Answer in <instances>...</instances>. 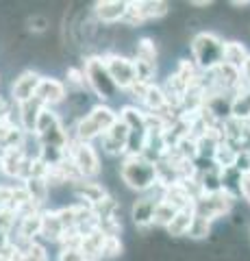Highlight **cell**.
Segmentation results:
<instances>
[{"mask_svg":"<svg viewBox=\"0 0 250 261\" xmlns=\"http://www.w3.org/2000/svg\"><path fill=\"white\" fill-rule=\"evenodd\" d=\"M191 61L196 63V68L209 74L217 65L224 63V39L213 31H200L191 37Z\"/></svg>","mask_w":250,"mask_h":261,"instance_id":"cell-1","label":"cell"},{"mask_svg":"<svg viewBox=\"0 0 250 261\" xmlns=\"http://www.w3.org/2000/svg\"><path fill=\"white\" fill-rule=\"evenodd\" d=\"M120 178L122 183L137 194H146L155 190L159 185L157 181V166L142 154H133V157H124L122 166H120Z\"/></svg>","mask_w":250,"mask_h":261,"instance_id":"cell-2","label":"cell"},{"mask_svg":"<svg viewBox=\"0 0 250 261\" xmlns=\"http://www.w3.org/2000/svg\"><path fill=\"white\" fill-rule=\"evenodd\" d=\"M83 72H85V79H87V85L90 89L100 98V100H111L116 98V94L120 92L118 85L114 83L111 79L107 65H104V59L102 55H90L85 59V65H83Z\"/></svg>","mask_w":250,"mask_h":261,"instance_id":"cell-3","label":"cell"},{"mask_svg":"<svg viewBox=\"0 0 250 261\" xmlns=\"http://www.w3.org/2000/svg\"><path fill=\"white\" fill-rule=\"evenodd\" d=\"M170 13V5L163 3V0H131L128 3V11H126V18L124 24L128 29L133 27H142L144 22L148 20H159L163 15Z\"/></svg>","mask_w":250,"mask_h":261,"instance_id":"cell-4","label":"cell"},{"mask_svg":"<svg viewBox=\"0 0 250 261\" xmlns=\"http://www.w3.org/2000/svg\"><path fill=\"white\" fill-rule=\"evenodd\" d=\"M68 154L72 163L76 166V170L80 172V176H83V181H90V178L98 176L100 174V157L98 152H96V148L92 144L87 142H72L70 148H68Z\"/></svg>","mask_w":250,"mask_h":261,"instance_id":"cell-5","label":"cell"},{"mask_svg":"<svg viewBox=\"0 0 250 261\" xmlns=\"http://www.w3.org/2000/svg\"><path fill=\"white\" fill-rule=\"evenodd\" d=\"M104 65H107L111 79L118 85V89L128 92L135 83H137V72H135V61L128 57L120 55V53H104L102 55Z\"/></svg>","mask_w":250,"mask_h":261,"instance_id":"cell-6","label":"cell"},{"mask_svg":"<svg viewBox=\"0 0 250 261\" xmlns=\"http://www.w3.org/2000/svg\"><path fill=\"white\" fill-rule=\"evenodd\" d=\"M235 196H231L229 192H217V194H203L196 198V214L211 218L213 222L217 218H224L231 214L233 205H235Z\"/></svg>","mask_w":250,"mask_h":261,"instance_id":"cell-7","label":"cell"},{"mask_svg":"<svg viewBox=\"0 0 250 261\" xmlns=\"http://www.w3.org/2000/svg\"><path fill=\"white\" fill-rule=\"evenodd\" d=\"M161 194H163V187L157 185L155 190L142 194L140 198L133 202L131 218H133V222H135L137 228H148L152 222H155V211H157V205L161 200Z\"/></svg>","mask_w":250,"mask_h":261,"instance_id":"cell-8","label":"cell"},{"mask_svg":"<svg viewBox=\"0 0 250 261\" xmlns=\"http://www.w3.org/2000/svg\"><path fill=\"white\" fill-rule=\"evenodd\" d=\"M39 81H42V74H39V72L24 70L22 74L11 83V100H13V105H22V102L33 100L37 87H39Z\"/></svg>","mask_w":250,"mask_h":261,"instance_id":"cell-9","label":"cell"},{"mask_svg":"<svg viewBox=\"0 0 250 261\" xmlns=\"http://www.w3.org/2000/svg\"><path fill=\"white\" fill-rule=\"evenodd\" d=\"M35 98L44 107H54V105H61L68 98V87L63 81L54 79V76H42L39 87L35 92Z\"/></svg>","mask_w":250,"mask_h":261,"instance_id":"cell-10","label":"cell"},{"mask_svg":"<svg viewBox=\"0 0 250 261\" xmlns=\"http://www.w3.org/2000/svg\"><path fill=\"white\" fill-rule=\"evenodd\" d=\"M126 11H128V0H100V3H94V9H92L94 18L100 24H104V27L124 20Z\"/></svg>","mask_w":250,"mask_h":261,"instance_id":"cell-11","label":"cell"},{"mask_svg":"<svg viewBox=\"0 0 250 261\" xmlns=\"http://www.w3.org/2000/svg\"><path fill=\"white\" fill-rule=\"evenodd\" d=\"M74 194H76V198L80 202H85V205H90V207L100 205L104 198H109L107 187H104L102 183H98V181H80V183H76L74 185Z\"/></svg>","mask_w":250,"mask_h":261,"instance_id":"cell-12","label":"cell"},{"mask_svg":"<svg viewBox=\"0 0 250 261\" xmlns=\"http://www.w3.org/2000/svg\"><path fill=\"white\" fill-rule=\"evenodd\" d=\"M26 161V152L20 146V148H7L0 150V172L11 176V178H20L22 166Z\"/></svg>","mask_w":250,"mask_h":261,"instance_id":"cell-13","label":"cell"},{"mask_svg":"<svg viewBox=\"0 0 250 261\" xmlns=\"http://www.w3.org/2000/svg\"><path fill=\"white\" fill-rule=\"evenodd\" d=\"M42 109H44V105L39 102L37 98L18 105V124L22 126L24 133H35L37 118H39V113H42Z\"/></svg>","mask_w":250,"mask_h":261,"instance_id":"cell-14","label":"cell"},{"mask_svg":"<svg viewBox=\"0 0 250 261\" xmlns=\"http://www.w3.org/2000/svg\"><path fill=\"white\" fill-rule=\"evenodd\" d=\"M120 120L128 126L131 133H148L146 111L140 109L137 105H124V107L120 109Z\"/></svg>","mask_w":250,"mask_h":261,"instance_id":"cell-15","label":"cell"},{"mask_svg":"<svg viewBox=\"0 0 250 261\" xmlns=\"http://www.w3.org/2000/svg\"><path fill=\"white\" fill-rule=\"evenodd\" d=\"M63 233H66V226L59 220L57 211H42V238L46 242H61Z\"/></svg>","mask_w":250,"mask_h":261,"instance_id":"cell-16","label":"cell"},{"mask_svg":"<svg viewBox=\"0 0 250 261\" xmlns=\"http://www.w3.org/2000/svg\"><path fill=\"white\" fill-rule=\"evenodd\" d=\"M231 118L241 122V124H250V87H241L239 92L233 96Z\"/></svg>","mask_w":250,"mask_h":261,"instance_id":"cell-17","label":"cell"},{"mask_svg":"<svg viewBox=\"0 0 250 261\" xmlns=\"http://www.w3.org/2000/svg\"><path fill=\"white\" fill-rule=\"evenodd\" d=\"M248 57H250V50L246 48L244 42H237V39H229V42H224V63H229V65H233V68L241 70Z\"/></svg>","mask_w":250,"mask_h":261,"instance_id":"cell-18","label":"cell"},{"mask_svg":"<svg viewBox=\"0 0 250 261\" xmlns=\"http://www.w3.org/2000/svg\"><path fill=\"white\" fill-rule=\"evenodd\" d=\"M193 218H196V205H191L187 209H181L176 218L172 220V224L165 228L172 238H183V235H189V228L193 224Z\"/></svg>","mask_w":250,"mask_h":261,"instance_id":"cell-19","label":"cell"},{"mask_svg":"<svg viewBox=\"0 0 250 261\" xmlns=\"http://www.w3.org/2000/svg\"><path fill=\"white\" fill-rule=\"evenodd\" d=\"M96 124H98L102 128V133H107V130L116 124V122L120 120V113H116L114 109L109 107L107 102H100V105H94V107L90 109V113H87Z\"/></svg>","mask_w":250,"mask_h":261,"instance_id":"cell-20","label":"cell"},{"mask_svg":"<svg viewBox=\"0 0 250 261\" xmlns=\"http://www.w3.org/2000/svg\"><path fill=\"white\" fill-rule=\"evenodd\" d=\"M22 185L26 187V192H29V196H31V200H33V205H35L37 209L48 200V194H50V185H48L46 178H42V176H33V178H29V181H24Z\"/></svg>","mask_w":250,"mask_h":261,"instance_id":"cell-21","label":"cell"},{"mask_svg":"<svg viewBox=\"0 0 250 261\" xmlns=\"http://www.w3.org/2000/svg\"><path fill=\"white\" fill-rule=\"evenodd\" d=\"M157 44L152 37H142L140 42L135 44V59L137 61H144V63H150V65H157Z\"/></svg>","mask_w":250,"mask_h":261,"instance_id":"cell-22","label":"cell"},{"mask_svg":"<svg viewBox=\"0 0 250 261\" xmlns=\"http://www.w3.org/2000/svg\"><path fill=\"white\" fill-rule=\"evenodd\" d=\"M237 150L233 148V146L229 142H222L220 146H217V150H215V157H213V163L220 170H231V168H235V161H237Z\"/></svg>","mask_w":250,"mask_h":261,"instance_id":"cell-23","label":"cell"},{"mask_svg":"<svg viewBox=\"0 0 250 261\" xmlns=\"http://www.w3.org/2000/svg\"><path fill=\"white\" fill-rule=\"evenodd\" d=\"M61 124V118L54 113L50 107H44L42 113H39V118H37V126H35V135L37 137H42L44 133H48L52 126H57Z\"/></svg>","mask_w":250,"mask_h":261,"instance_id":"cell-24","label":"cell"},{"mask_svg":"<svg viewBox=\"0 0 250 261\" xmlns=\"http://www.w3.org/2000/svg\"><path fill=\"white\" fill-rule=\"evenodd\" d=\"M176 214H179V209L172 207L170 202H165V200H159V205H157V211H155V226H163L168 228L172 224V220L176 218Z\"/></svg>","mask_w":250,"mask_h":261,"instance_id":"cell-25","label":"cell"},{"mask_svg":"<svg viewBox=\"0 0 250 261\" xmlns=\"http://www.w3.org/2000/svg\"><path fill=\"white\" fill-rule=\"evenodd\" d=\"M66 87H68V92H74V94H80L85 89L87 85V79H85V72L80 70V68H68L66 70Z\"/></svg>","mask_w":250,"mask_h":261,"instance_id":"cell-26","label":"cell"},{"mask_svg":"<svg viewBox=\"0 0 250 261\" xmlns=\"http://www.w3.org/2000/svg\"><path fill=\"white\" fill-rule=\"evenodd\" d=\"M211 224H213L211 218L196 214V218H193V224L189 228V238L191 240H205L207 235L211 233Z\"/></svg>","mask_w":250,"mask_h":261,"instance_id":"cell-27","label":"cell"},{"mask_svg":"<svg viewBox=\"0 0 250 261\" xmlns=\"http://www.w3.org/2000/svg\"><path fill=\"white\" fill-rule=\"evenodd\" d=\"M122 240H120V235H107V240L102 244V250H100V259H116L122 255Z\"/></svg>","mask_w":250,"mask_h":261,"instance_id":"cell-28","label":"cell"},{"mask_svg":"<svg viewBox=\"0 0 250 261\" xmlns=\"http://www.w3.org/2000/svg\"><path fill=\"white\" fill-rule=\"evenodd\" d=\"M26 24H29V29L33 33H46L48 29H50V20H48L46 15H42V13L31 15V18L26 20Z\"/></svg>","mask_w":250,"mask_h":261,"instance_id":"cell-29","label":"cell"},{"mask_svg":"<svg viewBox=\"0 0 250 261\" xmlns=\"http://www.w3.org/2000/svg\"><path fill=\"white\" fill-rule=\"evenodd\" d=\"M57 261H87V257L80 248H61Z\"/></svg>","mask_w":250,"mask_h":261,"instance_id":"cell-30","label":"cell"},{"mask_svg":"<svg viewBox=\"0 0 250 261\" xmlns=\"http://www.w3.org/2000/svg\"><path fill=\"white\" fill-rule=\"evenodd\" d=\"M235 170H237V172H239L241 176L250 174V152L241 150V152L237 154V161H235Z\"/></svg>","mask_w":250,"mask_h":261,"instance_id":"cell-31","label":"cell"},{"mask_svg":"<svg viewBox=\"0 0 250 261\" xmlns=\"http://www.w3.org/2000/svg\"><path fill=\"white\" fill-rule=\"evenodd\" d=\"M241 198L246 200V205L250 207V176H241Z\"/></svg>","mask_w":250,"mask_h":261,"instance_id":"cell-32","label":"cell"},{"mask_svg":"<svg viewBox=\"0 0 250 261\" xmlns=\"http://www.w3.org/2000/svg\"><path fill=\"white\" fill-rule=\"evenodd\" d=\"M241 79H244V87H250V57L246 59L244 68H241Z\"/></svg>","mask_w":250,"mask_h":261,"instance_id":"cell-33","label":"cell"},{"mask_svg":"<svg viewBox=\"0 0 250 261\" xmlns=\"http://www.w3.org/2000/svg\"><path fill=\"white\" fill-rule=\"evenodd\" d=\"M241 144H244V150L250 152V124L244 126V133H241Z\"/></svg>","mask_w":250,"mask_h":261,"instance_id":"cell-34","label":"cell"},{"mask_svg":"<svg viewBox=\"0 0 250 261\" xmlns=\"http://www.w3.org/2000/svg\"><path fill=\"white\" fill-rule=\"evenodd\" d=\"M231 7H235V9H246V7H250V0H244V3H239V0H233Z\"/></svg>","mask_w":250,"mask_h":261,"instance_id":"cell-35","label":"cell"},{"mask_svg":"<svg viewBox=\"0 0 250 261\" xmlns=\"http://www.w3.org/2000/svg\"><path fill=\"white\" fill-rule=\"evenodd\" d=\"M213 3H211V0H193V3H191V7H211Z\"/></svg>","mask_w":250,"mask_h":261,"instance_id":"cell-36","label":"cell"},{"mask_svg":"<svg viewBox=\"0 0 250 261\" xmlns=\"http://www.w3.org/2000/svg\"><path fill=\"white\" fill-rule=\"evenodd\" d=\"M248 176H250V174H248Z\"/></svg>","mask_w":250,"mask_h":261,"instance_id":"cell-37","label":"cell"}]
</instances>
